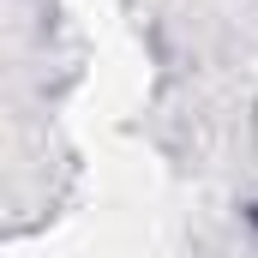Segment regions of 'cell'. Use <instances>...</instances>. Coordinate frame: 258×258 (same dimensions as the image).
Wrapping results in <instances>:
<instances>
[{
	"label": "cell",
	"instance_id": "cell-1",
	"mask_svg": "<svg viewBox=\"0 0 258 258\" xmlns=\"http://www.w3.org/2000/svg\"><path fill=\"white\" fill-rule=\"evenodd\" d=\"M252 222H258V210H252Z\"/></svg>",
	"mask_w": 258,
	"mask_h": 258
}]
</instances>
